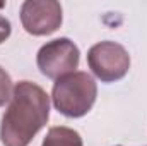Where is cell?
<instances>
[{"label":"cell","instance_id":"obj_1","mask_svg":"<svg viewBox=\"0 0 147 146\" xmlns=\"http://www.w3.org/2000/svg\"><path fill=\"white\" fill-rule=\"evenodd\" d=\"M50 119V96L31 81H19L14 86L10 103L0 124L3 146H28Z\"/></svg>","mask_w":147,"mask_h":146},{"label":"cell","instance_id":"obj_2","mask_svg":"<svg viewBox=\"0 0 147 146\" xmlns=\"http://www.w3.org/2000/svg\"><path fill=\"white\" fill-rule=\"evenodd\" d=\"M98 86L91 74L84 71H75L53 84L51 100L55 108L62 115L79 119L89 113L96 103Z\"/></svg>","mask_w":147,"mask_h":146},{"label":"cell","instance_id":"obj_3","mask_svg":"<svg viewBox=\"0 0 147 146\" xmlns=\"http://www.w3.org/2000/svg\"><path fill=\"white\" fill-rule=\"evenodd\" d=\"M87 65L101 83H116L128 74L130 55L123 45L106 40L89 48Z\"/></svg>","mask_w":147,"mask_h":146},{"label":"cell","instance_id":"obj_4","mask_svg":"<svg viewBox=\"0 0 147 146\" xmlns=\"http://www.w3.org/2000/svg\"><path fill=\"white\" fill-rule=\"evenodd\" d=\"M79 60L80 52L69 38H57L45 43L36 55L39 72L55 81L75 72V69L79 67Z\"/></svg>","mask_w":147,"mask_h":146},{"label":"cell","instance_id":"obj_5","mask_svg":"<svg viewBox=\"0 0 147 146\" xmlns=\"http://www.w3.org/2000/svg\"><path fill=\"white\" fill-rule=\"evenodd\" d=\"M62 5L57 0H26L21 5V23L26 33L46 36L62 26Z\"/></svg>","mask_w":147,"mask_h":146},{"label":"cell","instance_id":"obj_6","mask_svg":"<svg viewBox=\"0 0 147 146\" xmlns=\"http://www.w3.org/2000/svg\"><path fill=\"white\" fill-rule=\"evenodd\" d=\"M41 146H84V143L77 131L65 126H57L46 132Z\"/></svg>","mask_w":147,"mask_h":146},{"label":"cell","instance_id":"obj_7","mask_svg":"<svg viewBox=\"0 0 147 146\" xmlns=\"http://www.w3.org/2000/svg\"><path fill=\"white\" fill-rule=\"evenodd\" d=\"M14 93V86H12V79L5 69L0 67V107H3L7 102H10Z\"/></svg>","mask_w":147,"mask_h":146},{"label":"cell","instance_id":"obj_8","mask_svg":"<svg viewBox=\"0 0 147 146\" xmlns=\"http://www.w3.org/2000/svg\"><path fill=\"white\" fill-rule=\"evenodd\" d=\"M12 31V24L5 16H0V43H3L7 38L10 36Z\"/></svg>","mask_w":147,"mask_h":146},{"label":"cell","instance_id":"obj_9","mask_svg":"<svg viewBox=\"0 0 147 146\" xmlns=\"http://www.w3.org/2000/svg\"><path fill=\"white\" fill-rule=\"evenodd\" d=\"M2 7H5V3H3V2H0V9H2Z\"/></svg>","mask_w":147,"mask_h":146}]
</instances>
